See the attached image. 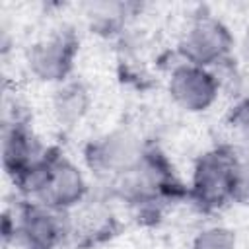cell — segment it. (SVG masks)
<instances>
[{
  "label": "cell",
  "mask_w": 249,
  "mask_h": 249,
  "mask_svg": "<svg viewBox=\"0 0 249 249\" xmlns=\"http://www.w3.org/2000/svg\"><path fill=\"white\" fill-rule=\"evenodd\" d=\"M239 173V150L228 144L214 146L196 158L187 198L202 212H218L230 202H237Z\"/></svg>",
  "instance_id": "3"
},
{
  "label": "cell",
  "mask_w": 249,
  "mask_h": 249,
  "mask_svg": "<svg viewBox=\"0 0 249 249\" xmlns=\"http://www.w3.org/2000/svg\"><path fill=\"white\" fill-rule=\"evenodd\" d=\"M233 43L235 39L222 19L210 14H200L193 18L183 31L177 43V53L183 62L212 70L214 66L230 62Z\"/></svg>",
  "instance_id": "6"
},
{
  "label": "cell",
  "mask_w": 249,
  "mask_h": 249,
  "mask_svg": "<svg viewBox=\"0 0 249 249\" xmlns=\"http://www.w3.org/2000/svg\"><path fill=\"white\" fill-rule=\"evenodd\" d=\"M150 142L142 140L130 128H115L88 142L84 148V161L93 175L109 183L124 175L148 150Z\"/></svg>",
  "instance_id": "5"
},
{
  "label": "cell",
  "mask_w": 249,
  "mask_h": 249,
  "mask_svg": "<svg viewBox=\"0 0 249 249\" xmlns=\"http://www.w3.org/2000/svg\"><path fill=\"white\" fill-rule=\"evenodd\" d=\"M119 231V222L107 204V196L91 195L68 212V241L80 249H91L109 241Z\"/></svg>",
  "instance_id": "9"
},
{
  "label": "cell",
  "mask_w": 249,
  "mask_h": 249,
  "mask_svg": "<svg viewBox=\"0 0 249 249\" xmlns=\"http://www.w3.org/2000/svg\"><path fill=\"white\" fill-rule=\"evenodd\" d=\"M78 51L80 39L76 31L70 25H60L29 47L27 68L39 82L58 86L70 80Z\"/></svg>",
  "instance_id": "7"
},
{
  "label": "cell",
  "mask_w": 249,
  "mask_h": 249,
  "mask_svg": "<svg viewBox=\"0 0 249 249\" xmlns=\"http://www.w3.org/2000/svg\"><path fill=\"white\" fill-rule=\"evenodd\" d=\"M47 148L41 146L39 138L33 134L25 119L4 121L2 132V163L4 171L12 181L21 177L31 169L43 156Z\"/></svg>",
  "instance_id": "10"
},
{
  "label": "cell",
  "mask_w": 249,
  "mask_h": 249,
  "mask_svg": "<svg viewBox=\"0 0 249 249\" xmlns=\"http://www.w3.org/2000/svg\"><path fill=\"white\" fill-rule=\"evenodd\" d=\"M239 53L241 56L249 62V21L245 23L243 27V33H241V41H239Z\"/></svg>",
  "instance_id": "16"
},
{
  "label": "cell",
  "mask_w": 249,
  "mask_h": 249,
  "mask_svg": "<svg viewBox=\"0 0 249 249\" xmlns=\"http://www.w3.org/2000/svg\"><path fill=\"white\" fill-rule=\"evenodd\" d=\"M4 237H12L19 249H56L68 241V212H58L35 200H23L14 218L6 212Z\"/></svg>",
  "instance_id": "4"
},
{
  "label": "cell",
  "mask_w": 249,
  "mask_h": 249,
  "mask_svg": "<svg viewBox=\"0 0 249 249\" xmlns=\"http://www.w3.org/2000/svg\"><path fill=\"white\" fill-rule=\"evenodd\" d=\"M235 243L233 230L226 226H208L195 235L191 249H235Z\"/></svg>",
  "instance_id": "13"
},
{
  "label": "cell",
  "mask_w": 249,
  "mask_h": 249,
  "mask_svg": "<svg viewBox=\"0 0 249 249\" xmlns=\"http://www.w3.org/2000/svg\"><path fill=\"white\" fill-rule=\"evenodd\" d=\"M51 107L54 121L64 128H72L88 115L91 107L89 88L82 80L70 78L56 86V89L53 91Z\"/></svg>",
  "instance_id": "11"
},
{
  "label": "cell",
  "mask_w": 249,
  "mask_h": 249,
  "mask_svg": "<svg viewBox=\"0 0 249 249\" xmlns=\"http://www.w3.org/2000/svg\"><path fill=\"white\" fill-rule=\"evenodd\" d=\"M220 76L210 70L189 62L173 66L167 82L171 101L187 113H202L210 109L220 95Z\"/></svg>",
  "instance_id": "8"
},
{
  "label": "cell",
  "mask_w": 249,
  "mask_h": 249,
  "mask_svg": "<svg viewBox=\"0 0 249 249\" xmlns=\"http://www.w3.org/2000/svg\"><path fill=\"white\" fill-rule=\"evenodd\" d=\"M14 185L29 200L58 212H70L89 196L84 171L58 148H47L45 156L18 177Z\"/></svg>",
  "instance_id": "2"
},
{
  "label": "cell",
  "mask_w": 249,
  "mask_h": 249,
  "mask_svg": "<svg viewBox=\"0 0 249 249\" xmlns=\"http://www.w3.org/2000/svg\"><path fill=\"white\" fill-rule=\"evenodd\" d=\"M134 4H123V2H97V4H89L88 6V21H89V29L93 33L111 37L117 35L124 29L126 19L132 16Z\"/></svg>",
  "instance_id": "12"
},
{
  "label": "cell",
  "mask_w": 249,
  "mask_h": 249,
  "mask_svg": "<svg viewBox=\"0 0 249 249\" xmlns=\"http://www.w3.org/2000/svg\"><path fill=\"white\" fill-rule=\"evenodd\" d=\"M241 154V173H239V189H237V202L249 204V142L239 152Z\"/></svg>",
  "instance_id": "15"
},
{
  "label": "cell",
  "mask_w": 249,
  "mask_h": 249,
  "mask_svg": "<svg viewBox=\"0 0 249 249\" xmlns=\"http://www.w3.org/2000/svg\"><path fill=\"white\" fill-rule=\"evenodd\" d=\"M105 196H115L126 202L138 216L148 214L156 218L167 204H171V200L189 196V189L177 179L165 154L150 144L134 167L107 183Z\"/></svg>",
  "instance_id": "1"
},
{
  "label": "cell",
  "mask_w": 249,
  "mask_h": 249,
  "mask_svg": "<svg viewBox=\"0 0 249 249\" xmlns=\"http://www.w3.org/2000/svg\"><path fill=\"white\" fill-rule=\"evenodd\" d=\"M228 124L243 138V142H249V97L239 99L231 105L228 113Z\"/></svg>",
  "instance_id": "14"
}]
</instances>
